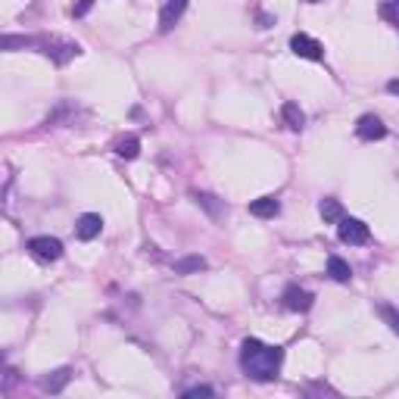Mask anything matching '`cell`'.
I'll list each match as a JSON object with an SVG mask.
<instances>
[{
	"label": "cell",
	"mask_w": 399,
	"mask_h": 399,
	"mask_svg": "<svg viewBox=\"0 0 399 399\" xmlns=\"http://www.w3.org/2000/svg\"><path fill=\"white\" fill-rule=\"evenodd\" d=\"M268 25H275V16H266V13H259V28H268Z\"/></svg>",
	"instance_id": "cell-22"
},
{
	"label": "cell",
	"mask_w": 399,
	"mask_h": 399,
	"mask_svg": "<svg viewBox=\"0 0 399 399\" xmlns=\"http://www.w3.org/2000/svg\"><path fill=\"white\" fill-rule=\"evenodd\" d=\"M203 268H206L203 256H184V259L175 262V275H194V272H203Z\"/></svg>",
	"instance_id": "cell-16"
},
{
	"label": "cell",
	"mask_w": 399,
	"mask_h": 399,
	"mask_svg": "<svg viewBox=\"0 0 399 399\" xmlns=\"http://www.w3.org/2000/svg\"><path fill=\"white\" fill-rule=\"evenodd\" d=\"M194 200H197L200 206H203L206 212H209L212 218H218V215H222V212H225V203H218V200L212 197V194H194Z\"/></svg>",
	"instance_id": "cell-17"
},
{
	"label": "cell",
	"mask_w": 399,
	"mask_h": 399,
	"mask_svg": "<svg viewBox=\"0 0 399 399\" xmlns=\"http://www.w3.org/2000/svg\"><path fill=\"white\" fill-rule=\"evenodd\" d=\"M381 19H387L390 25L399 28V0H384L381 3Z\"/></svg>",
	"instance_id": "cell-18"
},
{
	"label": "cell",
	"mask_w": 399,
	"mask_h": 399,
	"mask_svg": "<svg viewBox=\"0 0 399 399\" xmlns=\"http://www.w3.org/2000/svg\"><path fill=\"white\" fill-rule=\"evenodd\" d=\"M197 396H215V390H212V387H206V384H200V387L184 390V399H197Z\"/></svg>",
	"instance_id": "cell-20"
},
{
	"label": "cell",
	"mask_w": 399,
	"mask_h": 399,
	"mask_svg": "<svg viewBox=\"0 0 399 399\" xmlns=\"http://www.w3.org/2000/svg\"><path fill=\"white\" fill-rule=\"evenodd\" d=\"M115 153H119L122 159H134L140 153V140L134 138V134H125V138L115 140Z\"/></svg>",
	"instance_id": "cell-15"
},
{
	"label": "cell",
	"mask_w": 399,
	"mask_h": 399,
	"mask_svg": "<svg viewBox=\"0 0 399 399\" xmlns=\"http://www.w3.org/2000/svg\"><path fill=\"white\" fill-rule=\"evenodd\" d=\"M184 10H188V0H165L163 13H159V31L175 28V22L184 16Z\"/></svg>",
	"instance_id": "cell-7"
},
{
	"label": "cell",
	"mask_w": 399,
	"mask_h": 399,
	"mask_svg": "<svg viewBox=\"0 0 399 399\" xmlns=\"http://www.w3.org/2000/svg\"><path fill=\"white\" fill-rule=\"evenodd\" d=\"M103 231V218L97 215V212H85V215L75 222V234L81 237V241H94Z\"/></svg>",
	"instance_id": "cell-9"
},
{
	"label": "cell",
	"mask_w": 399,
	"mask_h": 399,
	"mask_svg": "<svg viewBox=\"0 0 399 399\" xmlns=\"http://www.w3.org/2000/svg\"><path fill=\"white\" fill-rule=\"evenodd\" d=\"M278 212H281V203L275 197H259L250 203V215H256V218H275Z\"/></svg>",
	"instance_id": "cell-10"
},
{
	"label": "cell",
	"mask_w": 399,
	"mask_h": 399,
	"mask_svg": "<svg viewBox=\"0 0 399 399\" xmlns=\"http://www.w3.org/2000/svg\"><path fill=\"white\" fill-rule=\"evenodd\" d=\"M69 377H72V368H60V371H50L47 377L41 381V387L47 390V393H60L63 387L69 384Z\"/></svg>",
	"instance_id": "cell-12"
},
{
	"label": "cell",
	"mask_w": 399,
	"mask_h": 399,
	"mask_svg": "<svg viewBox=\"0 0 399 399\" xmlns=\"http://www.w3.org/2000/svg\"><path fill=\"white\" fill-rule=\"evenodd\" d=\"M387 91H390V94H399V79L390 81V85H387Z\"/></svg>",
	"instance_id": "cell-23"
},
{
	"label": "cell",
	"mask_w": 399,
	"mask_h": 399,
	"mask_svg": "<svg viewBox=\"0 0 399 399\" xmlns=\"http://www.w3.org/2000/svg\"><path fill=\"white\" fill-rule=\"evenodd\" d=\"M38 47H44V54L56 63V66H66L69 60L81 54V47L75 41H66V38H38Z\"/></svg>",
	"instance_id": "cell-2"
},
{
	"label": "cell",
	"mask_w": 399,
	"mask_h": 399,
	"mask_svg": "<svg viewBox=\"0 0 399 399\" xmlns=\"http://www.w3.org/2000/svg\"><path fill=\"white\" fill-rule=\"evenodd\" d=\"M381 318L387 321L390 331H393L396 337H399V312H396V309H393V306H381Z\"/></svg>",
	"instance_id": "cell-19"
},
{
	"label": "cell",
	"mask_w": 399,
	"mask_h": 399,
	"mask_svg": "<svg viewBox=\"0 0 399 399\" xmlns=\"http://www.w3.org/2000/svg\"><path fill=\"white\" fill-rule=\"evenodd\" d=\"M291 50L302 60H325V47L309 35H293L291 38Z\"/></svg>",
	"instance_id": "cell-5"
},
{
	"label": "cell",
	"mask_w": 399,
	"mask_h": 399,
	"mask_svg": "<svg viewBox=\"0 0 399 399\" xmlns=\"http://www.w3.org/2000/svg\"><path fill=\"white\" fill-rule=\"evenodd\" d=\"M327 275H331L334 281H340V284H346V281L352 278V268H350V262H343L340 256H331V259H327Z\"/></svg>",
	"instance_id": "cell-14"
},
{
	"label": "cell",
	"mask_w": 399,
	"mask_h": 399,
	"mask_svg": "<svg viewBox=\"0 0 399 399\" xmlns=\"http://www.w3.org/2000/svg\"><path fill=\"white\" fill-rule=\"evenodd\" d=\"M312 302H315L312 293L302 291V287H297V284H291L284 291V306L291 309V312H309V309H312Z\"/></svg>",
	"instance_id": "cell-8"
},
{
	"label": "cell",
	"mask_w": 399,
	"mask_h": 399,
	"mask_svg": "<svg viewBox=\"0 0 399 399\" xmlns=\"http://www.w3.org/2000/svg\"><path fill=\"white\" fill-rule=\"evenodd\" d=\"M306 3H318V0H306Z\"/></svg>",
	"instance_id": "cell-24"
},
{
	"label": "cell",
	"mask_w": 399,
	"mask_h": 399,
	"mask_svg": "<svg viewBox=\"0 0 399 399\" xmlns=\"http://www.w3.org/2000/svg\"><path fill=\"white\" fill-rule=\"evenodd\" d=\"M356 134L362 140H381V138H387V125H384L377 115H362V119L356 122Z\"/></svg>",
	"instance_id": "cell-6"
},
{
	"label": "cell",
	"mask_w": 399,
	"mask_h": 399,
	"mask_svg": "<svg viewBox=\"0 0 399 399\" xmlns=\"http://www.w3.org/2000/svg\"><path fill=\"white\" fill-rule=\"evenodd\" d=\"M91 6H94V0H79V3L72 6V16H75V19H81L88 10H91Z\"/></svg>",
	"instance_id": "cell-21"
},
{
	"label": "cell",
	"mask_w": 399,
	"mask_h": 399,
	"mask_svg": "<svg viewBox=\"0 0 399 399\" xmlns=\"http://www.w3.org/2000/svg\"><path fill=\"white\" fill-rule=\"evenodd\" d=\"M28 253L35 256V259H41V262H56L63 256V243L56 241V237H31L28 241Z\"/></svg>",
	"instance_id": "cell-4"
},
{
	"label": "cell",
	"mask_w": 399,
	"mask_h": 399,
	"mask_svg": "<svg viewBox=\"0 0 399 399\" xmlns=\"http://www.w3.org/2000/svg\"><path fill=\"white\" fill-rule=\"evenodd\" d=\"M284 362V352L281 346H268L256 337H247L241 346V368L247 377L253 381H275Z\"/></svg>",
	"instance_id": "cell-1"
},
{
	"label": "cell",
	"mask_w": 399,
	"mask_h": 399,
	"mask_svg": "<svg viewBox=\"0 0 399 399\" xmlns=\"http://www.w3.org/2000/svg\"><path fill=\"white\" fill-rule=\"evenodd\" d=\"M281 115H284V125L291 128V131H302V125H306V113L300 109V103L287 100L284 106H281Z\"/></svg>",
	"instance_id": "cell-11"
},
{
	"label": "cell",
	"mask_w": 399,
	"mask_h": 399,
	"mask_svg": "<svg viewBox=\"0 0 399 399\" xmlns=\"http://www.w3.org/2000/svg\"><path fill=\"white\" fill-rule=\"evenodd\" d=\"M337 237L343 243H350V247H362V243L371 241V231L365 222H359V218H340L337 222Z\"/></svg>",
	"instance_id": "cell-3"
},
{
	"label": "cell",
	"mask_w": 399,
	"mask_h": 399,
	"mask_svg": "<svg viewBox=\"0 0 399 399\" xmlns=\"http://www.w3.org/2000/svg\"><path fill=\"white\" fill-rule=\"evenodd\" d=\"M318 212H321V218H325L327 225H337L340 218H343V206H340V200H334V197L321 200V203H318Z\"/></svg>",
	"instance_id": "cell-13"
}]
</instances>
